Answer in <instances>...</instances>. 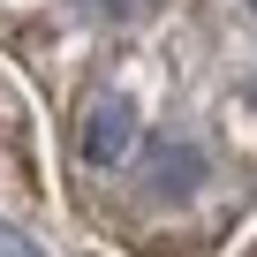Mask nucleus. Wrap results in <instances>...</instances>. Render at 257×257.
<instances>
[{"label":"nucleus","instance_id":"1","mask_svg":"<svg viewBox=\"0 0 257 257\" xmlns=\"http://www.w3.org/2000/svg\"><path fill=\"white\" fill-rule=\"evenodd\" d=\"M76 152H83V167H121L128 152H137V106H128L121 91L91 98L83 128H76Z\"/></svg>","mask_w":257,"mask_h":257},{"label":"nucleus","instance_id":"3","mask_svg":"<svg viewBox=\"0 0 257 257\" xmlns=\"http://www.w3.org/2000/svg\"><path fill=\"white\" fill-rule=\"evenodd\" d=\"M0 257H46V249H38L23 227H0Z\"/></svg>","mask_w":257,"mask_h":257},{"label":"nucleus","instance_id":"6","mask_svg":"<svg viewBox=\"0 0 257 257\" xmlns=\"http://www.w3.org/2000/svg\"><path fill=\"white\" fill-rule=\"evenodd\" d=\"M249 257H257V249H249Z\"/></svg>","mask_w":257,"mask_h":257},{"label":"nucleus","instance_id":"4","mask_svg":"<svg viewBox=\"0 0 257 257\" xmlns=\"http://www.w3.org/2000/svg\"><path fill=\"white\" fill-rule=\"evenodd\" d=\"M91 8H98V16H144L152 0H91Z\"/></svg>","mask_w":257,"mask_h":257},{"label":"nucleus","instance_id":"5","mask_svg":"<svg viewBox=\"0 0 257 257\" xmlns=\"http://www.w3.org/2000/svg\"><path fill=\"white\" fill-rule=\"evenodd\" d=\"M249 98H257V83H249Z\"/></svg>","mask_w":257,"mask_h":257},{"label":"nucleus","instance_id":"2","mask_svg":"<svg viewBox=\"0 0 257 257\" xmlns=\"http://www.w3.org/2000/svg\"><path fill=\"white\" fill-rule=\"evenodd\" d=\"M197 189H204V152H197L189 137H159L152 159H144V197L182 204V197H197Z\"/></svg>","mask_w":257,"mask_h":257}]
</instances>
